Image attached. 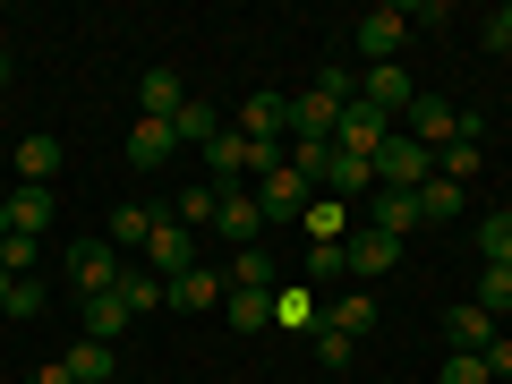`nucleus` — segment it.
Segmentation results:
<instances>
[{
	"mask_svg": "<svg viewBox=\"0 0 512 384\" xmlns=\"http://www.w3.org/2000/svg\"><path fill=\"white\" fill-rule=\"evenodd\" d=\"M350 103H359V77L325 69L308 94H291V146H333V128H342Z\"/></svg>",
	"mask_w": 512,
	"mask_h": 384,
	"instance_id": "f257e3e1",
	"label": "nucleus"
},
{
	"mask_svg": "<svg viewBox=\"0 0 512 384\" xmlns=\"http://www.w3.org/2000/svg\"><path fill=\"white\" fill-rule=\"evenodd\" d=\"M367 171H376V188H410V197H419V188L436 180V154H427L419 137H402V128H393V137L376 146V163H367Z\"/></svg>",
	"mask_w": 512,
	"mask_h": 384,
	"instance_id": "f03ea898",
	"label": "nucleus"
},
{
	"mask_svg": "<svg viewBox=\"0 0 512 384\" xmlns=\"http://www.w3.org/2000/svg\"><path fill=\"white\" fill-rule=\"evenodd\" d=\"M146 274H163V282L197 274V231H188L180 214H163V222H154V239H146Z\"/></svg>",
	"mask_w": 512,
	"mask_h": 384,
	"instance_id": "7ed1b4c3",
	"label": "nucleus"
},
{
	"mask_svg": "<svg viewBox=\"0 0 512 384\" xmlns=\"http://www.w3.org/2000/svg\"><path fill=\"white\" fill-rule=\"evenodd\" d=\"M402 120H410L402 137H419L427 154H444V146H453V137H461V103H444V94H419V103H410Z\"/></svg>",
	"mask_w": 512,
	"mask_h": 384,
	"instance_id": "20e7f679",
	"label": "nucleus"
},
{
	"mask_svg": "<svg viewBox=\"0 0 512 384\" xmlns=\"http://www.w3.org/2000/svg\"><path fill=\"white\" fill-rule=\"evenodd\" d=\"M402 43H410V9H367V18H359V52H367V69L402 60Z\"/></svg>",
	"mask_w": 512,
	"mask_h": 384,
	"instance_id": "39448f33",
	"label": "nucleus"
},
{
	"mask_svg": "<svg viewBox=\"0 0 512 384\" xmlns=\"http://www.w3.org/2000/svg\"><path fill=\"white\" fill-rule=\"evenodd\" d=\"M239 137L248 146H282L291 137V94H248L239 103Z\"/></svg>",
	"mask_w": 512,
	"mask_h": 384,
	"instance_id": "423d86ee",
	"label": "nucleus"
},
{
	"mask_svg": "<svg viewBox=\"0 0 512 384\" xmlns=\"http://www.w3.org/2000/svg\"><path fill=\"white\" fill-rule=\"evenodd\" d=\"M384 137H393V120H384L376 103H350V111H342V128H333V146H342V154H359V163H376V146H384Z\"/></svg>",
	"mask_w": 512,
	"mask_h": 384,
	"instance_id": "0eeeda50",
	"label": "nucleus"
},
{
	"mask_svg": "<svg viewBox=\"0 0 512 384\" xmlns=\"http://www.w3.org/2000/svg\"><path fill=\"white\" fill-rule=\"evenodd\" d=\"M69 282H77V291H111V282H120V248H111V239H77V248H69Z\"/></svg>",
	"mask_w": 512,
	"mask_h": 384,
	"instance_id": "6e6552de",
	"label": "nucleus"
},
{
	"mask_svg": "<svg viewBox=\"0 0 512 384\" xmlns=\"http://www.w3.org/2000/svg\"><path fill=\"white\" fill-rule=\"evenodd\" d=\"M359 103H376L384 120H393V111H410V103H419V86H410V69H402V60H384V69H367V77H359Z\"/></svg>",
	"mask_w": 512,
	"mask_h": 384,
	"instance_id": "1a4fd4ad",
	"label": "nucleus"
},
{
	"mask_svg": "<svg viewBox=\"0 0 512 384\" xmlns=\"http://www.w3.org/2000/svg\"><path fill=\"white\" fill-rule=\"evenodd\" d=\"M308 197H316V188L299 180L291 163H282V171H265V180H256V205H265V214H274V222H299V214H308Z\"/></svg>",
	"mask_w": 512,
	"mask_h": 384,
	"instance_id": "9d476101",
	"label": "nucleus"
},
{
	"mask_svg": "<svg viewBox=\"0 0 512 384\" xmlns=\"http://www.w3.org/2000/svg\"><path fill=\"white\" fill-rule=\"evenodd\" d=\"M222 299H231V282L222 274H180V282H163V308H180V316H205V308H222Z\"/></svg>",
	"mask_w": 512,
	"mask_h": 384,
	"instance_id": "9b49d317",
	"label": "nucleus"
},
{
	"mask_svg": "<svg viewBox=\"0 0 512 384\" xmlns=\"http://www.w3.org/2000/svg\"><path fill=\"white\" fill-rule=\"evenodd\" d=\"M342 256H350V274H359V282H376V274L402 265V239H393V231H359V239H342Z\"/></svg>",
	"mask_w": 512,
	"mask_h": 384,
	"instance_id": "f8f14e48",
	"label": "nucleus"
},
{
	"mask_svg": "<svg viewBox=\"0 0 512 384\" xmlns=\"http://www.w3.org/2000/svg\"><path fill=\"white\" fill-rule=\"evenodd\" d=\"M367 188H376V171H367L359 154L333 146V154H325V180H316V197H342V205H350V197H367Z\"/></svg>",
	"mask_w": 512,
	"mask_h": 384,
	"instance_id": "ddd939ff",
	"label": "nucleus"
},
{
	"mask_svg": "<svg viewBox=\"0 0 512 384\" xmlns=\"http://www.w3.org/2000/svg\"><path fill=\"white\" fill-rule=\"evenodd\" d=\"M274 325L316 333V325H325V291H308V282H282V291H274Z\"/></svg>",
	"mask_w": 512,
	"mask_h": 384,
	"instance_id": "4468645a",
	"label": "nucleus"
},
{
	"mask_svg": "<svg viewBox=\"0 0 512 384\" xmlns=\"http://www.w3.org/2000/svg\"><path fill=\"white\" fill-rule=\"evenodd\" d=\"M444 342H453V350H487L495 342V316L478 308V299H453V308H444Z\"/></svg>",
	"mask_w": 512,
	"mask_h": 384,
	"instance_id": "2eb2a0df",
	"label": "nucleus"
},
{
	"mask_svg": "<svg viewBox=\"0 0 512 384\" xmlns=\"http://www.w3.org/2000/svg\"><path fill=\"white\" fill-rule=\"evenodd\" d=\"M9 171H18V188H52L60 180V137H26V146L9 154Z\"/></svg>",
	"mask_w": 512,
	"mask_h": 384,
	"instance_id": "dca6fc26",
	"label": "nucleus"
},
{
	"mask_svg": "<svg viewBox=\"0 0 512 384\" xmlns=\"http://www.w3.org/2000/svg\"><path fill=\"white\" fill-rule=\"evenodd\" d=\"M171 137H180V154H205L222 137V120H214V103H197V94H188L180 111H171Z\"/></svg>",
	"mask_w": 512,
	"mask_h": 384,
	"instance_id": "f3484780",
	"label": "nucleus"
},
{
	"mask_svg": "<svg viewBox=\"0 0 512 384\" xmlns=\"http://www.w3.org/2000/svg\"><path fill=\"white\" fill-rule=\"evenodd\" d=\"M180 103H188V86H180L171 69H146V77H137V120H171Z\"/></svg>",
	"mask_w": 512,
	"mask_h": 384,
	"instance_id": "a211bd4d",
	"label": "nucleus"
},
{
	"mask_svg": "<svg viewBox=\"0 0 512 384\" xmlns=\"http://www.w3.org/2000/svg\"><path fill=\"white\" fill-rule=\"evenodd\" d=\"M256 222H265V205H256L248 188H222V214H214V231H222V239H239V248H256Z\"/></svg>",
	"mask_w": 512,
	"mask_h": 384,
	"instance_id": "6ab92c4d",
	"label": "nucleus"
},
{
	"mask_svg": "<svg viewBox=\"0 0 512 384\" xmlns=\"http://www.w3.org/2000/svg\"><path fill=\"white\" fill-rule=\"evenodd\" d=\"M171 154H180V137H171V120H137V128H128V163H137V171L171 163Z\"/></svg>",
	"mask_w": 512,
	"mask_h": 384,
	"instance_id": "aec40b11",
	"label": "nucleus"
},
{
	"mask_svg": "<svg viewBox=\"0 0 512 384\" xmlns=\"http://www.w3.org/2000/svg\"><path fill=\"white\" fill-rule=\"evenodd\" d=\"M299 231H308L316 248H342V231H350V205H342V197H308V214H299Z\"/></svg>",
	"mask_w": 512,
	"mask_h": 384,
	"instance_id": "412c9836",
	"label": "nucleus"
},
{
	"mask_svg": "<svg viewBox=\"0 0 512 384\" xmlns=\"http://www.w3.org/2000/svg\"><path fill=\"white\" fill-rule=\"evenodd\" d=\"M120 333H128V299H120V282H111V291L86 299V342H120Z\"/></svg>",
	"mask_w": 512,
	"mask_h": 384,
	"instance_id": "4be33fe9",
	"label": "nucleus"
},
{
	"mask_svg": "<svg viewBox=\"0 0 512 384\" xmlns=\"http://www.w3.org/2000/svg\"><path fill=\"white\" fill-rule=\"evenodd\" d=\"M60 367H69L77 384H111V376H120V350H111V342H77Z\"/></svg>",
	"mask_w": 512,
	"mask_h": 384,
	"instance_id": "5701e85b",
	"label": "nucleus"
},
{
	"mask_svg": "<svg viewBox=\"0 0 512 384\" xmlns=\"http://www.w3.org/2000/svg\"><path fill=\"white\" fill-rule=\"evenodd\" d=\"M367 197H376V231H419V197H410V188H367Z\"/></svg>",
	"mask_w": 512,
	"mask_h": 384,
	"instance_id": "b1692460",
	"label": "nucleus"
},
{
	"mask_svg": "<svg viewBox=\"0 0 512 384\" xmlns=\"http://www.w3.org/2000/svg\"><path fill=\"white\" fill-rule=\"evenodd\" d=\"M154 222H163V205H120V214H111V248H146V239H154Z\"/></svg>",
	"mask_w": 512,
	"mask_h": 384,
	"instance_id": "393cba45",
	"label": "nucleus"
},
{
	"mask_svg": "<svg viewBox=\"0 0 512 384\" xmlns=\"http://www.w3.org/2000/svg\"><path fill=\"white\" fill-rule=\"evenodd\" d=\"M9 231H26V239L52 231V188H18V197H9Z\"/></svg>",
	"mask_w": 512,
	"mask_h": 384,
	"instance_id": "a878e982",
	"label": "nucleus"
},
{
	"mask_svg": "<svg viewBox=\"0 0 512 384\" xmlns=\"http://www.w3.org/2000/svg\"><path fill=\"white\" fill-rule=\"evenodd\" d=\"M222 282H231V291H282V282H274V256H265V248H239Z\"/></svg>",
	"mask_w": 512,
	"mask_h": 384,
	"instance_id": "bb28decb",
	"label": "nucleus"
},
{
	"mask_svg": "<svg viewBox=\"0 0 512 384\" xmlns=\"http://www.w3.org/2000/svg\"><path fill=\"white\" fill-rule=\"evenodd\" d=\"M222 316H231L239 333H265V325H274V291H231V299H222Z\"/></svg>",
	"mask_w": 512,
	"mask_h": 384,
	"instance_id": "cd10ccee",
	"label": "nucleus"
},
{
	"mask_svg": "<svg viewBox=\"0 0 512 384\" xmlns=\"http://www.w3.org/2000/svg\"><path fill=\"white\" fill-rule=\"evenodd\" d=\"M325 325L359 342V333H376V299H325Z\"/></svg>",
	"mask_w": 512,
	"mask_h": 384,
	"instance_id": "c85d7f7f",
	"label": "nucleus"
},
{
	"mask_svg": "<svg viewBox=\"0 0 512 384\" xmlns=\"http://www.w3.org/2000/svg\"><path fill=\"white\" fill-rule=\"evenodd\" d=\"M453 214H461V180H444V171H436V180L419 188V222H453Z\"/></svg>",
	"mask_w": 512,
	"mask_h": 384,
	"instance_id": "c756f323",
	"label": "nucleus"
},
{
	"mask_svg": "<svg viewBox=\"0 0 512 384\" xmlns=\"http://www.w3.org/2000/svg\"><path fill=\"white\" fill-rule=\"evenodd\" d=\"M120 299H128V316H146V308H163V274H146V265H137V274H128V265H120Z\"/></svg>",
	"mask_w": 512,
	"mask_h": 384,
	"instance_id": "7c9ffc66",
	"label": "nucleus"
},
{
	"mask_svg": "<svg viewBox=\"0 0 512 384\" xmlns=\"http://www.w3.org/2000/svg\"><path fill=\"white\" fill-rule=\"evenodd\" d=\"M478 256L487 265H512V214H478Z\"/></svg>",
	"mask_w": 512,
	"mask_h": 384,
	"instance_id": "2f4dec72",
	"label": "nucleus"
},
{
	"mask_svg": "<svg viewBox=\"0 0 512 384\" xmlns=\"http://www.w3.org/2000/svg\"><path fill=\"white\" fill-rule=\"evenodd\" d=\"M35 256H43V239H26V231L0 239V265H9V282H35Z\"/></svg>",
	"mask_w": 512,
	"mask_h": 384,
	"instance_id": "473e14b6",
	"label": "nucleus"
},
{
	"mask_svg": "<svg viewBox=\"0 0 512 384\" xmlns=\"http://www.w3.org/2000/svg\"><path fill=\"white\" fill-rule=\"evenodd\" d=\"M214 214H222V188H214V180L180 197V222H188V231H214Z\"/></svg>",
	"mask_w": 512,
	"mask_h": 384,
	"instance_id": "72a5a7b5",
	"label": "nucleus"
},
{
	"mask_svg": "<svg viewBox=\"0 0 512 384\" xmlns=\"http://www.w3.org/2000/svg\"><path fill=\"white\" fill-rule=\"evenodd\" d=\"M478 308H487V316L512 308V265H487V274H478Z\"/></svg>",
	"mask_w": 512,
	"mask_h": 384,
	"instance_id": "f704fd0d",
	"label": "nucleus"
},
{
	"mask_svg": "<svg viewBox=\"0 0 512 384\" xmlns=\"http://www.w3.org/2000/svg\"><path fill=\"white\" fill-rule=\"evenodd\" d=\"M436 384H495V376H487V359H478V350H453V359L436 367Z\"/></svg>",
	"mask_w": 512,
	"mask_h": 384,
	"instance_id": "c9c22d12",
	"label": "nucleus"
},
{
	"mask_svg": "<svg viewBox=\"0 0 512 384\" xmlns=\"http://www.w3.org/2000/svg\"><path fill=\"white\" fill-rule=\"evenodd\" d=\"M342 274H350L342 248H308V291H325V282H342Z\"/></svg>",
	"mask_w": 512,
	"mask_h": 384,
	"instance_id": "e433bc0d",
	"label": "nucleus"
},
{
	"mask_svg": "<svg viewBox=\"0 0 512 384\" xmlns=\"http://www.w3.org/2000/svg\"><path fill=\"white\" fill-rule=\"evenodd\" d=\"M436 171H444V180H461V188H470V171H478V146H470V137H453V146L436 154Z\"/></svg>",
	"mask_w": 512,
	"mask_h": 384,
	"instance_id": "4c0bfd02",
	"label": "nucleus"
},
{
	"mask_svg": "<svg viewBox=\"0 0 512 384\" xmlns=\"http://www.w3.org/2000/svg\"><path fill=\"white\" fill-rule=\"evenodd\" d=\"M308 342H316V359H325V367H350V359H359V342H350V333H333V325H316Z\"/></svg>",
	"mask_w": 512,
	"mask_h": 384,
	"instance_id": "58836bf2",
	"label": "nucleus"
},
{
	"mask_svg": "<svg viewBox=\"0 0 512 384\" xmlns=\"http://www.w3.org/2000/svg\"><path fill=\"white\" fill-rule=\"evenodd\" d=\"M478 43H487V52H504V60H512V0H504V9H487V26H478Z\"/></svg>",
	"mask_w": 512,
	"mask_h": 384,
	"instance_id": "ea45409f",
	"label": "nucleus"
},
{
	"mask_svg": "<svg viewBox=\"0 0 512 384\" xmlns=\"http://www.w3.org/2000/svg\"><path fill=\"white\" fill-rule=\"evenodd\" d=\"M35 384H77V376H69V367H60V359H52V367H35Z\"/></svg>",
	"mask_w": 512,
	"mask_h": 384,
	"instance_id": "a19ab883",
	"label": "nucleus"
},
{
	"mask_svg": "<svg viewBox=\"0 0 512 384\" xmlns=\"http://www.w3.org/2000/svg\"><path fill=\"white\" fill-rule=\"evenodd\" d=\"M9 291H18V282H9V265H0V308H9Z\"/></svg>",
	"mask_w": 512,
	"mask_h": 384,
	"instance_id": "79ce46f5",
	"label": "nucleus"
},
{
	"mask_svg": "<svg viewBox=\"0 0 512 384\" xmlns=\"http://www.w3.org/2000/svg\"><path fill=\"white\" fill-rule=\"evenodd\" d=\"M0 239H9V197H0Z\"/></svg>",
	"mask_w": 512,
	"mask_h": 384,
	"instance_id": "37998d69",
	"label": "nucleus"
},
{
	"mask_svg": "<svg viewBox=\"0 0 512 384\" xmlns=\"http://www.w3.org/2000/svg\"><path fill=\"white\" fill-rule=\"evenodd\" d=\"M504 384H512V376H504Z\"/></svg>",
	"mask_w": 512,
	"mask_h": 384,
	"instance_id": "c03bdc74",
	"label": "nucleus"
}]
</instances>
